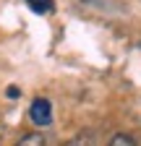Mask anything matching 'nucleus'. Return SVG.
<instances>
[{
  "label": "nucleus",
  "mask_w": 141,
  "mask_h": 146,
  "mask_svg": "<svg viewBox=\"0 0 141 146\" xmlns=\"http://www.w3.org/2000/svg\"><path fill=\"white\" fill-rule=\"evenodd\" d=\"M29 117H31L34 125H50L52 123V104H50V99L37 97L31 102V107H29Z\"/></svg>",
  "instance_id": "1"
},
{
  "label": "nucleus",
  "mask_w": 141,
  "mask_h": 146,
  "mask_svg": "<svg viewBox=\"0 0 141 146\" xmlns=\"http://www.w3.org/2000/svg\"><path fill=\"white\" fill-rule=\"evenodd\" d=\"M26 3H29V8L34 13H52L55 11V3H52V0H26Z\"/></svg>",
  "instance_id": "2"
},
{
  "label": "nucleus",
  "mask_w": 141,
  "mask_h": 146,
  "mask_svg": "<svg viewBox=\"0 0 141 146\" xmlns=\"http://www.w3.org/2000/svg\"><path fill=\"white\" fill-rule=\"evenodd\" d=\"M136 141L131 138V136H112L110 138V146H133Z\"/></svg>",
  "instance_id": "3"
},
{
  "label": "nucleus",
  "mask_w": 141,
  "mask_h": 146,
  "mask_svg": "<svg viewBox=\"0 0 141 146\" xmlns=\"http://www.w3.org/2000/svg\"><path fill=\"white\" fill-rule=\"evenodd\" d=\"M19 143H21V146H31V143H45V138H42V136H26V138H21Z\"/></svg>",
  "instance_id": "4"
},
{
  "label": "nucleus",
  "mask_w": 141,
  "mask_h": 146,
  "mask_svg": "<svg viewBox=\"0 0 141 146\" xmlns=\"http://www.w3.org/2000/svg\"><path fill=\"white\" fill-rule=\"evenodd\" d=\"M8 97H11V99H16V97H19V89L11 86V89H8Z\"/></svg>",
  "instance_id": "5"
}]
</instances>
